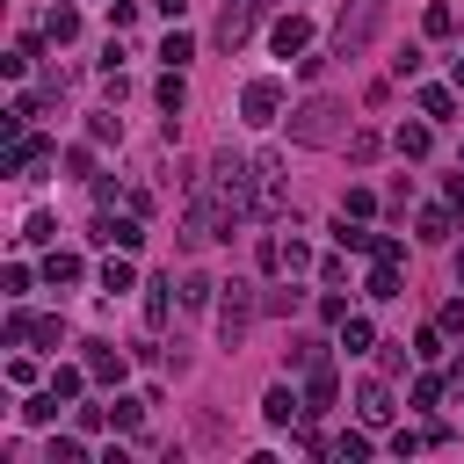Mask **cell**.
<instances>
[{
    "label": "cell",
    "mask_w": 464,
    "mask_h": 464,
    "mask_svg": "<svg viewBox=\"0 0 464 464\" xmlns=\"http://www.w3.org/2000/svg\"><path fill=\"white\" fill-rule=\"evenodd\" d=\"M377 29H385V0H348V8L334 15V58H363L370 44H377Z\"/></svg>",
    "instance_id": "1"
},
{
    "label": "cell",
    "mask_w": 464,
    "mask_h": 464,
    "mask_svg": "<svg viewBox=\"0 0 464 464\" xmlns=\"http://www.w3.org/2000/svg\"><path fill=\"white\" fill-rule=\"evenodd\" d=\"M341 131H348V109L334 95H312L298 116H290V138H298V145H334Z\"/></svg>",
    "instance_id": "2"
},
{
    "label": "cell",
    "mask_w": 464,
    "mask_h": 464,
    "mask_svg": "<svg viewBox=\"0 0 464 464\" xmlns=\"http://www.w3.org/2000/svg\"><path fill=\"white\" fill-rule=\"evenodd\" d=\"M247 327H254V283H218V341L225 348H240L247 341Z\"/></svg>",
    "instance_id": "3"
},
{
    "label": "cell",
    "mask_w": 464,
    "mask_h": 464,
    "mask_svg": "<svg viewBox=\"0 0 464 464\" xmlns=\"http://www.w3.org/2000/svg\"><path fill=\"white\" fill-rule=\"evenodd\" d=\"M290 211V182H283V160L261 153L254 160V218H283Z\"/></svg>",
    "instance_id": "4"
},
{
    "label": "cell",
    "mask_w": 464,
    "mask_h": 464,
    "mask_svg": "<svg viewBox=\"0 0 464 464\" xmlns=\"http://www.w3.org/2000/svg\"><path fill=\"white\" fill-rule=\"evenodd\" d=\"M261 8H269V0H232V8L218 15V44H225V51H232V44H247L254 22H261Z\"/></svg>",
    "instance_id": "5"
},
{
    "label": "cell",
    "mask_w": 464,
    "mask_h": 464,
    "mask_svg": "<svg viewBox=\"0 0 464 464\" xmlns=\"http://www.w3.org/2000/svg\"><path fill=\"white\" fill-rule=\"evenodd\" d=\"M334 399H341V385H334V363L305 370V421H327V414H334Z\"/></svg>",
    "instance_id": "6"
},
{
    "label": "cell",
    "mask_w": 464,
    "mask_h": 464,
    "mask_svg": "<svg viewBox=\"0 0 464 464\" xmlns=\"http://www.w3.org/2000/svg\"><path fill=\"white\" fill-rule=\"evenodd\" d=\"M80 363H87L95 385H124V348H116V341H87V356H80Z\"/></svg>",
    "instance_id": "7"
},
{
    "label": "cell",
    "mask_w": 464,
    "mask_h": 464,
    "mask_svg": "<svg viewBox=\"0 0 464 464\" xmlns=\"http://www.w3.org/2000/svg\"><path fill=\"white\" fill-rule=\"evenodd\" d=\"M261 421H269V428H298V421H305V399L290 392V385H276V392L261 399Z\"/></svg>",
    "instance_id": "8"
},
{
    "label": "cell",
    "mask_w": 464,
    "mask_h": 464,
    "mask_svg": "<svg viewBox=\"0 0 464 464\" xmlns=\"http://www.w3.org/2000/svg\"><path fill=\"white\" fill-rule=\"evenodd\" d=\"M356 414H363V421H370V428H385V421H392V414H399V406H392V385H385V377H370V385H363V392H356Z\"/></svg>",
    "instance_id": "9"
},
{
    "label": "cell",
    "mask_w": 464,
    "mask_h": 464,
    "mask_svg": "<svg viewBox=\"0 0 464 464\" xmlns=\"http://www.w3.org/2000/svg\"><path fill=\"white\" fill-rule=\"evenodd\" d=\"M87 240H95V247H124V254H138V240H145V232H138L131 218H95V232H87Z\"/></svg>",
    "instance_id": "10"
},
{
    "label": "cell",
    "mask_w": 464,
    "mask_h": 464,
    "mask_svg": "<svg viewBox=\"0 0 464 464\" xmlns=\"http://www.w3.org/2000/svg\"><path fill=\"white\" fill-rule=\"evenodd\" d=\"M240 109H247V124H276V109H283V87H276V80H254V87L240 95Z\"/></svg>",
    "instance_id": "11"
},
{
    "label": "cell",
    "mask_w": 464,
    "mask_h": 464,
    "mask_svg": "<svg viewBox=\"0 0 464 464\" xmlns=\"http://www.w3.org/2000/svg\"><path fill=\"white\" fill-rule=\"evenodd\" d=\"M167 312H174V276H153L145 283V327H167Z\"/></svg>",
    "instance_id": "12"
},
{
    "label": "cell",
    "mask_w": 464,
    "mask_h": 464,
    "mask_svg": "<svg viewBox=\"0 0 464 464\" xmlns=\"http://www.w3.org/2000/svg\"><path fill=\"white\" fill-rule=\"evenodd\" d=\"M145 406H153V399H109V428L138 435V428H145Z\"/></svg>",
    "instance_id": "13"
},
{
    "label": "cell",
    "mask_w": 464,
    "mask_h": 464,
    "mask_svg": "<svg viewBox=\"0 0 464 464\" xmlns=\"http://www.w3.org/2000/svg\"><path fill=\"white\" fill-rule=\"evenodd\" d=\"M341 348H348V356H363V348H377V327H370L363 312H348V319H341Z\"/></svg>",
    "instance_id": "14"
},
{
    "label": "cell",
    "mask_w": 464,
    "mask_h": 464,
    "mask_svg": "<svg viewBox=\"0 0 464 464\" xmlns=\"http://www.w3.org/2000/svg\"><path fill=\"white\" fill-rule=\"evenodd\" d=\"M305 44H312V29H305V15H283V22H276V51H283V58H298Z\"/></svg>",
    "instance_id": "15"
},
{
    "label": "cell",
    "mask_w": 464,
    "mask_h": 464,
    "mask_svg": "<svg viewBox=\"0 0 464 464\" xmlns=\"http://www.w3.org/2000/svg\"><path fill=\"white\" fill-rule=\"evenodd\" d=\"M392 145H399L406 160H428V145H435V131H428V124H399V131H392Z\"/></svg>",
    "instance_id": "16"
},
{
    "label": "cell",
    "mask_w": 464,
    "mask_h": 464,
    "mask_svg": "<svg viewBox=\"0 0 464 464\" xmlns=\"http://www.w3.org/2000/svg\"><path fill=\"white\" fill-rule=\"evenodd\" d=\"M421 116L428 124H450L457 116V87H421Z\"/></svg>",
    "instance_id": "17"
},
{
    "label": "cell",
    "mask_w": 464,
    "mask_h": 464,
    "mask_svg": "<svg viewBox=\"0 0 464 464\" xmlns=\"http://www.w3.org/2000/svg\"><path fill=\"white\" fill-rule=\"evenodd\" d=\"M131 283H138V269H131V254H124V247H116V254L102 261V290H131Z\"/></svg>",
    "instance_id": "18"
},
{
    "label": "cell",
    "mask_w": 464,
    "mask_h": 464,
    "mask_svg": "<svg viewBox=\"0 0 464 464\" xmlns=\"http://www.w3.org/2000/svg\"><path fill=\"white\" fill-rule=\"evenodd\" d=\"M211 298H218V283H211L203 269H189V276H182V305H189V312H203Z\"/></svg>",
    "instance_id": "19"
},
{
    "label": "cell",
    "mask_w": 464,
    "mask_h": 464,
    "mask_svg": "<svg viewBox=\"0 0 464 464\" xmlns=\"http://www.w3.org/2000/svg\"><path fill=\"white\" fill-rule=\"evenodd\" d=\"M153 95H160V109H167V116H182V102H189V87H182V73H174V66L160 73V87H153Z\"/></svg>",
    "instance_id": "20"
},
{
    "label": "cell",
    "mask_w": 464,
    "mask_h": 464,
    "mask_svg": "<svg viewBox=\"0 0 464 464\" xmlns=\"http://www.w3.org/2000/svg\"><path fill=\"white\" fill-rule=\"evenodd\" d=\"M58 406H66L58 392H37V399L22 406V421H29V428H51V421H58Z\"/></svg>",
    "instance_id": "21"
},
{
    "label": "cell",
    "mask_w": 464,
    "mask_h": 464,
    "mask_svg": "<svg viewBox=\"0 0 464 464\" xmlns=\"http://www.w3.org/2000/svg\"><path fill=\"white\" fill-rule=\"evenodd\" d=\"M44 37H51V44H73V37H80V15H73V8H51V15H44Z\"/></svg>",
    "instance_id": "22"
},
{
    "label": "cell",
    "mask_w": 464,
    "mask_h": 464,
    "mask_svg": "<svg viewBox=\"0 0 464 464\" xmlns=\"http://www.w3.org/2000/svg\"><path fill=\"white\" fill-rule=\"evenodd\" d=\"M80 276H87L80 254H51V261H44V283H51V290H58V283H80Z\"/></svg>",
    "instance_id": "23"
},
{
    "label": "cell",
    "mask_w": 464,
    "mask_h": 464,
    "mask_svg": "<svg viewBox=\"0 0 464 464\" xmlns=\"http://www.w3.org/2000/svg\"><path fill=\"white\" fill-rule=\"evenodd\" d=\"M370 298H377V305L399 298V261H377V269H370Z\"/></svg>",
    "instance_id": "24"
},
{
    "label": "cell",
    "mask_w": 464,
    "mask_h": 464,
    "mask_svg": "<svg viewBox=\"0 0 464 464\" xmlns=\"http://www.w3.org/2000/svg\"><path fill=\"white\" fill-rule=\"evenodd\" d=\"M334 240H341L348 254H370V247H377V232H363V225H348V218H341V225H334Z\"/></svg>",
    "instance_id": "25"
},
{
    "label": "cell",
    "mask_w": 464,
    "mask_h": 464,
    "mask_svg": "<svg viewBox=\"0 0 464 464\" xmlns=\"http://www.w3.org/2000/svg\"><path fill=\"white\" fill-rule=\"evenodd\" d=\"M160 58H167V66H174V73H182V66H189V58H196V37H182V29H174V37L160 44Z\"/></svg>",
    "instance_id": "26"
},
{
    "label": "cell",
    "mask_w": 464,
    "mask_h": 464,
    "mask_svg": "<svg viewBox=\"0 0 464 464\" xmlns=\"http://www.w3.org/2000/svg\"><path fill=\"white\" fill-rule=\"evenodd\" d=\"M327 363V341H290V370H319Z\"/></svg>",
    "instance_id": "27"
},
{
    "label": "cell",
    "mask_w": 464,
    "mask_h": 464,
    "mask_svg": "<svg viewBox=\"0 0 464 464\" xmlns=\"http://www.w3.org/2000/svg\"><path fill=\"white\" fill-rule=\"evenodd\" d=\"M80 385H87V363H80V370H73V363L51 370V392H58V399H80Z\"/></svg>",
    "instance_id": "28"
},
{
    "label": "cell",
    "mask_w": 464,
    "mask_h": 464,
    "mask_svg": "<svg viewBox=\"0 0 464 464\" xmlns=\"http://www.w3.org/2000/svg\"><path fill=\"white\" fill-rule=\"evenodd\" d=\"M421 240H428V247L450 240V211H421Z\"/></svg>",
    "instance_id": "29"
},
{
    "label": "cell",
    "mask_w": 464,
    "mask_h": 464,
    "mask_svg": "<svg viewBox=\"0 0 464 464\" xmlns=\"http://www.w3.org/2000/svg\"><path fill=\"white\" fill-rule=\"evenodd\" d=\"M51 464H87V443H80V435H58V443H51Z\"/></svg>",
    "instance_id": "30"
},
{
    "label": "cell",
    "mask_w": 464,
    "mask_h": 464,
    "mask_svg": "<svg viewBox=\"0 0 464 464\" xmlns=\"http://www.w3.org/2000/svg\"><path fill=\"white\" fill-rule=\"evenodd\" d=\"M87 138H124V116H109V109H95V116H87Z\"/></svg>",
    "instance_id": "31"
},
{
    "label": "cell",
    "mask_w": 464,
    "mask_h": 464,
    "mask_svg": "<svg viewBox=\"0 0 464 464\" xmlns=\"http://www.w3.org/2000/svg\"><path fill=\"white\" fill-rule=\"evenodd\" d=\"M370 211H377L370 189H348V196H341V218H370Z\"/></svg>",
    "instance_id": "32"
},
{
    "label": "cell",
    "mask_w": 464,
    "mask_h": 464,
    "mask_svg": "<svg viewBox=\"0 0 464 464\" xmlns=\"http://www.w3.org/2000/svg\"><path fill=\"white\" fill-rule=\"evenodd\" d=\"M22 240H29V247H44V240H58V225H51V218H44V211H37V218H29V225H22Z\"/></svg>",
    "instance_id": "33"
},
{
    "label": "cell",
    "mask_w": 464,
    "mask_h": 464,
    "mask_svg": "<svg viewBox=\"0 0 464 464\" xmlns=\"http://www.w3.org/2000/svg\"><path fill=\"white\" fill-rule=\"evenodd\" d=\"M414 356H428V363L443 356V327H421V334H414Z\"/></svg>",
    "instance_id": "34"
},
{
    "label": "cell",
    "mask_w": 464,
    "mask_h": 464,
    "mask_svg": "<svg viewBox=\"0 0 464 464\" xmlns=\"http://www.w3.org/2000/svg\"><path fill=\"white\" fill-rule=\"evenodd\" d=\"M334 457H341V464H356V457H370V435H341V443H334Z\"/></svg>",
    "instance_id": "35"
},
{
    "label": "cell",
    "mask_w": 464,
    "mask_h": 464,
    "mask_svg": "<svg viewBox=\"0 0 464 464\" xmlns=\"http://www.w3.org/2000/svg\"><path fill=\"white\" fill-rule=\"evenodd\" d=\"M29 341H44V348H58V341H66V327H58V319H29Z\"/></svg>",
    "instance_id": "36"
},
{
    "label": "cell",
    "mask_w": 464,
    "mask_h": 464,
    "mask_svg": "<svg viewBox=\"0 0 464 464\" xmlns=\"http://www.w3.org/2000/svg\"><path fill=\"white\" fill-rule=\"evenodd\" d=\"M421 29H428V37H450V29H457V15H450V8H443V0H435V8H428V22H421Z\"/></svg>",
    "instance_id": "37"
},
{
    "label": "cell",
    "mask_w": 464,
    "mask_h": 464,
    "mask_svg": "<svg viewBox=\"0 0 464 464\" xmlns=\"http://www.w3.org/2000/svg\"><path fill=\"white\" fill-rule=\"evenodd\" d=\"M370 261H406V247L392 240V232H377V247H370Z\"/></svg>",
    "instance_id": "38"
},
{
    "label": "cell",
    "mask_w": 464,
    "mask_h": 464,
    "mask_svg": "<svg viewBox=\"0 0 464 464\" xmlns=\"http://www.w3.org/2000/svg\"><path fill=\"white\" fill-rule=\"evenodd\" d=\"M435 327H443V334H464V298H450V305H443V319H435Z\"/></svg>",
    "instance_id": "39"
},
{
    "label": "cell",
    "mask_w": 464,
    "mask_h": 464,
    "mask_svg": "<svg viewBox=\"0 0 464 464\" xmlns=\"http://www.w3.org/2000/svg\"><path fill=\"white\" fill-rule=\"evenodd\" d=\"M450 211H464V174H450Z\"/></svg>",
    "instance_id": "40"
},
{
    "label": "cell",
    "mask_w": 464,
    "mask_h": 464,
    "mask_svg": "<svg viewBox=\"0 0 464 464\" xmlns=\"http://www.w3.org/2000/svg\"><path fill=\"white\" fill-rule=\"evenodd\" d=\"M153 8H160V15H174V22H182V8H189V0H153Z\"/></svg>",
    "instance_id": "41"
},
{
    "label": "cell",
    "mask_w": 464,
    "mask_h": 464,
    "mask_svg": "<svg viewBox=\"0 0 464 464\" xmlns=\"http://www.w3.org/2000/svg\"><path fill=\"white\" fill-rule=\"evenodd\" d=\"M450 87H457V95H464V58H457V66H450Z\"/></svg>",
    "instance_id": "42"
},
{
    "label": "cell",
    "mask_w": 464,
    "mask_h": 464,
    "mask_svg": "<svg viewBox=\"0 0 464 464\" xmlns=\"http://www.w3.org/2000/svg\"><path fill=\"white\" fill-rule=\"evenodd\" d=\"M450 370H457V377H464V356H457V363H450Z\"/></svg>",
    "instance_id": "43"
},
{
    "label": "cell",
    "mask_w": 464,
    "mask_h": 464,
    "mask_svg": "<svg viewBox=\"0 0 464 464\" xmlns=\"http://www.w3.org/2000/svg\"><path fill=\"white\" fill-rule=\"evenodd\" d=\"M457 283H464V254H457Z\"/></svg>",
    "instance_id": "44"
}]
</instances>
